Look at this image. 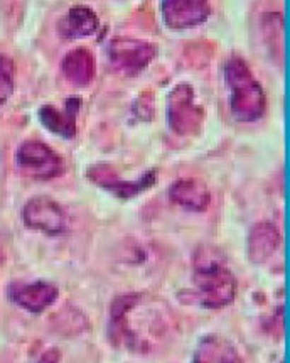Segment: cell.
I'll use <instances>...</instances> for the list:
<instances>
[{
	"label": "cell",
	"mask_w": 290,
	"mask_h": 363,
	"mask_svg": "<svg viewBox=\"0 0 290 363\" xmlns=\"http://www.w3.org/2000/svg\"><path fill=\"white\" fill-rule=\"evenodd\" d=\"M161 9L167 28L175 30L196 28L211 16V6L204 0H170L162 2Z\"/></svg>",
	"instance_id": "obj_8"
},
{
	"label": "cell",
	"mask_w": 290,
	"mask_h": 363,
	"mask_svg": "<svg viewBox=\"0 0 290 363\" xmlns=\"http://www.w3.org/2000/svg\"><path fill=\"white\" fill-rule=\"evenodd\" d=\"M156 56L157 48L153 44L135 38H115L108 44L110 65L124 77H137Z\"/></svg>",
	"instance_id": "obj_3"
},
{
	"label": "cell",
	"mask_w": 290,
	"mask_h": 363,
	"mask_svg": "<svg viewBox=\"0 0 290 363\" xmlns=\"http://www.w3.org/2000/svg\"><path fill=\"white\" fill-rule=\"evenodd\" d=\"M17 164L25 174L39 181L58 178L64 172V161L41 140H25L16 154Z\"/></svg>",
	"instance_id": "obj_5"
},
{
	"label": "cell",
	"mask_w": 290,
	"mask_h": 363,
	"mask_svg": "<svg viewBox=\"0 0 290 363\" xmlns=\"http://www.w3.org/2000/svg\"><path fill=\"white\" fill-rule=\"evenodd\" d=\"M25 227L46 235H61L66 232V213L58 201L50 196H34L22 208Z\"/></svg>",
	"instance_id": "obj_6"
},
{
	"label": "cell",
	"mask_w": 290,
	"mask_h": 363,
	"mask_svg": "<svg viewBox=\"0 0 290 363\" xmlns=\"http://www.w3.org/2000/svg\"><path fill=\"white\" fill-rule=\"evenodd\" d=\"M192 363H243L238 348L221 335H206L197 343Z\"/></svg>",
	"instance_id": "obj_13"
},
{
	"label": "cell",
	"mask_w": 290,
	"mask_h": 363,
	"mask_svg": "<svg viewBox=\"0 0 290 363\" xmlns=\"http://www.w3.org/2000/svg\"><path fill=\"white\" fill-rule=\"evenodd\" d=\"M14 61L8 56L0 55V107H2V105L11 99L12 93H14Z\"/></svg>",
	"instance_id": "obj_16"
},
{
	"label": "cell",
	"mask_w": 290,
	"mask_h": 363,
	"mask_svg": "<svg viewBox=\"0 0 290 363\" xmlns=\"http://www.w3.org/2000/svg\"><path fill=\"white\" fill-rule=\"evenodd\" d=\"M225 77L230 88V108L238 122H257L267 110V95L247 61L233 56L225 65Z\"/></svg>",
	"instance_id": "obj_2"
},
{
	"label": "cell",
	"mask_w": 290,
	"mask_h": 363,
	"mask_svg": "<svg viewBox=\"0 0 290 363\" xmlns=\"http://www.w3.org/2000/svg\"><path fill=\"white\" fill-rule=\"evenodd\" d=\"M282 235L272 221H258L250 230L248 235V259L253 264H263L279 249Z\"/></svg>",
	"instance_id": "obj_12"
},
{
	"label": "cell",
	"mask_w": 290,
	"mask_h": 363,
	"mask_svg": "<svg viewBox=\"0 0 290 363\" xmlns=\"http://www.w3.org/2000/svg\"><path fill=\"white\" fill-rule=\"evenodd\" d=\"M59 358H61V353L58 352V350L51 348V350H46V352L42 353L37 363H59Z\"/></svg>",
	"instance_id": "obj_17"
},
{
	"label": "cell",
	"mask_w": 290,
	"mask_h": 363,
	"mask_svg": "<svg viewBox=\"0 0 290 363\" xmlns=\"http://www.w3.org/2000/svg\"><path fill=\"white\" fill-rule=\"evenodd\" d=\"M8 296L17 306L29 313H42L44 309L58 301L59 291L52 282L36 281L25 284V282H12L8 287Z\"/></svg>",
	"instance_id": "obj_9"
},
{
	"label": "cell",
	"mask_w": 290,
	"mask_h": 363,
	"mask_svg": "<svg viewBox=\"0 0 290 363\" xmlns=\"http://www.w3.org/2000/svg\"><path fill=\"white\" fill-rule=\"evenodd\" d=\"M167 118L175 134L192 135L199 132L204 112L195 104V90L187 83H181L170 91L167 100Z\"/></svg>",
	"instance_id": "obj_4"
},
{
	"label": "cell",
	"mask_w": 290,
	"mask_h": 363,
	"mask_svg": "<svg viewBox=\"0 0 290 363\" xmlns=\"http://www.w3.org/2000/svg\"><path fill=\"white\" fill-rule=\"evenodd\" d=\"M169 198L178 206L195 211V213H203V211L208 210L211 203L208 186L196 178L175 181L169 189Z\"/></svg>",
	"instance_id": "obj_11"
},
{
	"label": "cell",
	"mask_w": 290,
	"mask_h": 363,
	"mask_svg": "<svg viewBox=\"0 0 290 363\" xmlns=\"http://www.w3.org/2000/svg\"><path fill=\"white\" fill-rule=\"evenodd\" d=\"M0 260H2V252H0Z\"/></svg>",
	"instance_id": "obj_18"
},
{
	"label": "cell",
	"mask_w": 290,
	"mask_h": 363,
	"mask_svg": "<svg viewBox=\"0 0 290 363\" xmlns=\"http://www.w3.org/2000/svg\"><path fill=\"white\" fill-rule=\"evenodd\" d=\"M195 301L208 309L225 308L235 301L236 279L214 247H201L195 255Z\"/></svg>",
	"instance_id": "obj_1"
},
{
	"label": "cell",
	"mask_w": 290,
	"mask_h": 363,
	"mask_svg": "<svg viewBox=\"0 0 290 363\" xmlns=\"http://www.w3.org/2000/svg\"><path fill=\"white\" fill-rule=\"evenodd\" d=\"M88 178L98 184L100 188L112 191L115 196L122 200H129V198L137 196V194L151 189L157 181L156 171L151 169L144 172L139 179L135 181H122L118 178V172L115 167L108 166V164H98V166H91L88 169Z\"/></svg>",
	"instance_id": "obj_7"
},
{
	"label": "cell",
	"mask_w": 290,
	"mask_h": 363,
	"mask_svg": "<svg viewBox=\"0 0 290 363\" xmlns=\"http://www.w3.org/2000/svg\"><path fill=\"white\" fill-rule=\"evenodd\" d=\"M100 28L98 17L90 7L74 6L66 12V16L59 21L58 30L64 39H78L93 36Z\"/></svg>",
	"instance_id": "obj_15"
},
{
	"label": "cell",
	"mask_w": 290,
	"mask_h": 363,
	"mask_svg": "<svg viewBox=\"0 0 290 363\" xmlns=\"http://www.w3.org/2000/svg\"><path fill=\"white\" fill-rule=\"evenodd\" d=\"M64 78L74 86H88L95 79L96 63L95 56L86 48H76L64 56L63 63Z\"/></svg>",
	"instance_id": "obj_14"
},
{
	"label": "cell",
	"mask_w": 290,
	"mask_h": 363,
	"mask_svg": "<svg viewBox=\"0 0 290 363\" xmlns=\"http://www.w3.org/2000/svg\"><path fill=\"white\" fill-rule=\"evenodd\" d=\"M80 99H69L66 101L64 110L56 108L54 105H44L37 112L39 121L52 134L71 139L78 132L76 117L80 112Z\"/></svg>",
	"instance_id": "obj_10"
}]
</instances>
